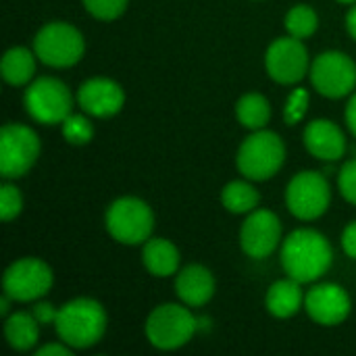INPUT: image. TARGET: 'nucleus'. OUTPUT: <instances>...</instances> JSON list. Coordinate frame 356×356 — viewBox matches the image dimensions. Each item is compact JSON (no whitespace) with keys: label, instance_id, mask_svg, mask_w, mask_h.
<instances>
[{"label":"nucleus","instance_id":"1","mask_svg":"<svg viewBox=\"0 0 356 356\" xmlns=\"http://www.w3.org/2000/svg\"><path fill=\"white\" fill-rule=\"evenodd\" d=\"M334 261V252L323 234L315 229L292 232L282 248V265L288 277L311 284L327 273Z\"/></svg>","mask_w":356,"mask_h":356},{"label":"nucleus","instance_id":"2","mask_svg":"<svg viewBox=\"0 0 356 356\" xmlns=\"http://www.w3.org/2000/svg\"><path fill=\"white\" fill-rule=\"evenodd\" d=\"M54 330L67 346L83 350L98 344L106 332V313L98 300L75 298L58 309Z\"/></svg>","mask_w":356,"mask_h":356},{"label":"nucleus","instance_id":"3","mask_svg":"<svg viewBox=\"0 0 356 356\" xmlns=\"http://www.w3.org/2000/svg\"><path fill=\"white\" fill-rule=\"evenodd\" d=\"M238 169L252 181L271 179L286 161V146L275 131L257 129L238 150Z\"/></svg>","mask_w":356,"mask_h":356},{"label":"nucleus","instance_id":"4","mask_svg":"<svg viewBox=\"0 0 356 356\" xmlns=\"http://www.w3.org/2000/svg\"><path fill=\"white\" fill-rule=\"evenodd\" d=\"M198 330V319L188 305H161L146 319V338L159 350H175L188 344Z\"/></svg>","mask_w":356,"mask_h":356},{"label":"nucleus","instance_id":"5","mask_svg":"<svg viewBox=\"0 0 356 356\" xmlns=\"http://www.w3.org/2000/svg\"><path fill=\"white\" fill-rule=\"evenodd\" d=\"M83 50H86V40L81 31L65 21L46 23L35 33V40H33L35 56L44 65L56 67V69L73 67L75 63H79V58L83 56Z\"/></svg>","mask_w":356,"mask_h":356},{"label":"nucleus","instance_id":"6","mask_svg":"<svg viewBox=\"0 0 356 356\" xmlns=\"http://www.w3.org/2000/svg\"><path fill=\"white\" fill-rule=\"evenodd\" d=\"M154 229V215L152 209L134 196H125L115 200L106 211V232L111 238L125 246L144 244L150 240Z\"/></svg>","mask_w":356,"mask_h":356},{"label":"nucleus","instance_id":"7","mask_svg":"<svg viewBox=\"0 0 356 356\" xmlns=\"http://www.w3.org/2000/svg\"><path fill=\"white\" fill-rule=\"evenodd\" d=\"M25 108L42 125L63 123L73 108L69 88L56 77H38L25 90Z\"/></svg>","mask_w":356,"mask_h":356},{"label":"nucleus","instance_id":"8","mask_svg":"<svg viewBox=\"0 0 356 356\" xmlns=\"http://www.w3.org/2000/svg\"><path fill=\"white\" fill-rule=\"evenodd\" d=\"M40 156L38 134L21 123H6L0 131V175L17 179L25 175Z\"/></svg>","mask_w":356,"mask_h":356},{"label":"nucleus","instance_id":"9","mask_svg":"<svg viewBox=\"0 0 356 356\" xmlns=\"http://www.w3.org/2000/svg\"><path fill=\"white\" fill-rule=\"evenodd\" d=\"M332 200L330 184L323 173L300 171L292 177L286 190V204L296 219L313 221L319 219Z\"/></svg>","mask_w":356,"mask_h":356},{"label":"nucleus","instance_id":"10","mask_svg":"<svg viewBox=\"0 0 356 356\" xmlns=\"http://www.w3.org/2000/svg\"><path fill=\"white\" fill-rule=\"evenodd\" d=\"M54 282L50 265L40 259L27 257L15 261L2 277V290L17 302H31L50 292Z\"/></svg>","mask_w":356,"mask_h":356},{"label":"nucleus","instance_id":"11","mask_svg":"<svg viewBox=\"0 0 356 356\" xmlns=\"http://www.w3.org/2000/svg\"><path fill=\"white\" fill-rule=\"evenodd\" d=\"M309 73L315 90L325 98L348 96L356 86L355 60L338 50H327L319 54L313 60Z\"/></svg>","mask_w":356,"mask_h":356},{"label":"nucleus","instance_id":"12","mask_svg":"<svg viewBox=\"0 0 356 356\" xmlns=\"http://www.w3.org/2000/svg\"><path fill=\"white\" fill-rule=\"evenodd\" d=\"M265 67L273 81L277 83H298L309 71V52L298 38H277L265 54Z\"/></svg>","mask_w":356,"mask_h":356},{"label":"nucleus","instance_id":"13","mask_svg":"<svg viewBox=\"0 0 356 356\" xmlns=\"http://www.w3.org/2000/svg\"><path fill=\"white\" fill-rule=\"evenodd\" d=\"M282 240V223L275 213L267 209H254L248 213V219L240 232L242 250L250 259H265L269 257Z\"/></svg>","mask_w":356,"mask_h":356},{"label":"nucleus","instance_id":"14","mask_svg":"<svg viewBox=\"0 0 356 356\" xmlns=\"http://www.w3.org/2000/svg\"><path fill=\"white\" fill-rule=\"evenodd\" d=\"M305 309L309 317L325 327L340 325L350 315V296L338 284H319L305 296Z\"/></svg>","mask_w":356,"mask_h":356},{"label":"nucleus","instance_id":"15","mask_svg":"<svg viewBox=\"0 0 356 356\" xmlns=\"http://www.w3.org/2000/svg\"><path fill=\"white\" fill-rule=\"evenodd\" d=\"M77 104L90 117H113L125 104L123 88L106 77H94L79 86L77 90Z\"/></svg>","mask_w":356,"mask_h":356},{"label":"nucleus","instance_id":"16","mask_svg":"<svg viewBox=\"0 0 356 356\" xmlns=\"http://www.w3.org/2000/svg\"><path fill=\"white\" fill-rule=\"evenodd\" d=\"M305 146L321 161H338L346 152V138L334 121L315 119L305 129Z\"/></svg>","mask_w":356,"mask_h":356},{"label":"nucleus","instance_id":"17","mask_svg":"<svg viewBox=\"0 0 356 356\" xmlns=\"http://www.w3.org/2000/svg\"><path fill=\"white\" fill-rule=\"evenodd\" d=\"M175 292L188 307H204L215 294V277L202 265H188L177 271Z\"/></svg>","mask_w":356,"mask_h":356},{"label":"nucleus","instance_id":"18","mask_svg":"<svg viewBox=\"0 0 356 356\" xmlns=\"http://www.w3.org/2000/svg\"><path fill=\"white\" fill-rule=\"evenodd\" d=\"M144 267L154 277H169L179 271V250L165 238H150L142 250Z\"/></svg>","mask_w":356,"mask_h":356},{"label":"nucleus","instance_id":"19","mask_svg":"<svg viewBox=\"0 0 356 356\" xmlns=\"http://www.w3.org/2000/svg\"><path fill=\"white\" fill-rule=\"evenodd\" d=\"M305 302L302 290H300V282L288 277V280H280L275 282L265 298L267 311L277 317V319H288L292 315H296L300 311Z\"/></svg>","mask_w":356,"mask_h":356},{"label":"nucleus","instance_id":"20","mask_svg":"<svg viewBox=\"0 0 356 356\" xmlns=\"http://www.w3.org/2000/svg\"><path fill=\"white\" fill-rule=\"evenodd\" d=\"M4 336L10 348L19 353L31 350L40 338V323L31 313H15L4 323Z\"/></svg>","mask_w":356,"mask_h":356},{"label":"nucleus","instance_id":"21","mask_svg":"<svg viewBox=\"0 0 356 356\" xmlns=\"http://www.w3.org/2000/svg\"><path fill=\"white\" fill-rule=\"evenodd\" d=\"M2 77L10 86H25L27 81L33 79L35 73V56L31 50L23 46H15L4 52L2 56Z\"/></svg>","mask_w":356,"mask_h":356},{"label":"nucleus","instance_id":"22","mask_svg":"<svg viewBox=\"0 0 356 356\" xmlns=\"http://www.w3.org/2000/svg\"><path fill=\"white\" fill-rule=\"evenodd\" d=\"M236 117L246 129H265V125L271 119V104L263 94H244L236 104Z\"/></svg>","mask_w":356,"mask_h":356},{"label":"nucleus","instance_id":"23","mask_svg":"<svg viewBox=\"0 0 356 356\" xmlns=\"http://www.w3.org/2000/svg\"><path fill=\"white\" fill-rule=\"evenodd\" d=\"M259 200H261L259 192L248 181H229L221 192L223 207L234 215L252 213L259 207Z\"/></svg>","mask_w":356,"mask_h":356},{"label":"nucleus","instance_id":"24","mask_svg":"<svg viewBox=\"0 0 356 356\" xmlns=\"http://www.w3.org/2000/svg\"><path fill=\"white\" fill-rule=\"evenodd\" d=\"M319 27V17L309 4H296L286 15V29L292 38L305 40L313 35Z\"/></svg>","mask_w":356,"mask_h":356},{"label":"nucleus","instance_id":"25","mask_svg":"<svg viewBox=\"0 0 356 356\" xmlns=\"http://www.w3.org/2000/svg\"><path fill=\"white\" fill-rule=\"evenodd\" d=\"M63 138L73 146H83L94 138V125L83 115H69L63 123Z\"/></svg>","mask_w":356,"mask_h":356},{"label":"nucleus","instance_id":"26","mask_svg":"<svg viewBox=\"0 0 356 356\" xmlns=\"http://www.w3.org/2000/svg\"><path fill=\"white\" fill-rule=\"evenodd\" d=\"M86 10L100 19V21H113L121 17L127 8V0H83Z\"/></svg>","mask_w":356,"mask_h":356},{"label":"nucleus","instance_id":"27","mask_svg":"<svg viewBox=\"0 0 356 356\" xmlns=\"http://www.w3.org/2000/svg\"><path fill=\"white\" fill-rule=\"evenodd\" d=\"M23 211V196L21 192L10 186V184H4L0 188V217L4 223L13 221L15 217H19V213Z\"/></svg>","mask_w":356,"mask_h":356},{"label":"nucleus","instance_id":"28","mask_svg":"<svg viewBox=\"0 0 356 356\" xmlns=\"http://www.w3.org/2000/svg\"><path fill=\"white\" fill-rule=\"evenodd\" d=\"M307 108H309V92L302 88L294 90L290 94V98L286 102V111H284L288 125H296L307 115Z\"/></svg>","mask_w":356,"mask_h":356},{"label":"nucleus","instance_id":"29","mask_svg":"<svg viewBox=\"0 0 356 356\" xmlns=\"http://www.w3.org/2000/svg\"><path fill=\"white\" fill-rule=\"evenodd\" d=\"M338 186H340L342 196L356 207V159L348 161L342 167V171L338 175Z\"/></svg>","mask_w":356,"mask_h":356},{"label":"nucleus","instance_id":"30","mask_svg":"<svg viewBox=\"0 0 356 356\" xmlns=\"http://www.w3.org/2000/svg\"><path fill=\"white\" fill-rule=\"evenodd\" d=\"M31 315L35 317V321L40 325H54L56 317H58V309H54L50 302H40V305L33 307Z\"/></svg>","mask_w":356,"mask_h":356},{"label":"nucleus","instance_id":"31","mask_svg":"<svg viewBox=\"0 0 356 356\" xmlns=\"http://www.w3.org/2000/svg\"><path fill=\"white\" fill-rule=\"evenodd\" d=\"M342 248H344V252L350 259L356 261V221L344 229V234H342Z\"/></svg>","mask_w":356,"mask_h":356},{"label":"nucleus","instance_id":"32","mask_svg":"<svg viewBox=\"0 0 356 356\" xmlns=\"http://www.w3.org/2000/svg\"><path fill=\"white\" fill-rule=\"evenodd\" d=\"M35 355L38 356H71L73 355V348H71V346H67L65 342H63V344H46V346L38 348V350H35Z\"/></svg>","mask_w":356,"mask_h":356},{"label":"nucleus","instance_id":"33","mask_svg":"<svg viewBox=\"0 0 356 356\" xmlns=\"http://www.w3.org/2000/svg\"><path fill=\"white\" fill-rule=\"evenodd\" d=\"M346 125L353 131V136L356 138V92L353 94L350 102L346 104Z\"/></svg>","mask_w":356,"mask_h":356},{"label":"nucleus","instance_id":"34","mask_svg":"<svg viewBox=\"0 0 356 356\" xmlns=\"http://www.w3.org/2000/svg\"><path fill=\"white\" fill-rule=\"evenodd\" d=\"M346 29H348V33L356 40V6H353L350 13L346 15Z\"/></svg>","mask_w":356,"mask_h":356},{"label":"nucleus","instance_id":"35","mask_svg":"<svg viewBox=\"0 0 356 356\" xmlns=\"http://www.w3.org/2000/svg\"><path fill=\"white\" fill-rule=\"evenodd\" d=\"M10 300H13L10 296H6V294L2 296V300H0V315H6V313H8V305H10Z\"/></svg>","mask_w":356,"mask_h":356},{"label":"nucleus","instance_id":"36","mask_svg":"<svg viewBox=\"0 0 356 356\" xmlns=\"http://www.w3.org/2000/svg\"><path fill=\"white\" fill-rule=\"evenodd\" d=\"M338 2H342V4H355L356 0H338Z\"/></svg>","mask_w":356,"mask_h":356}]
</instances>
